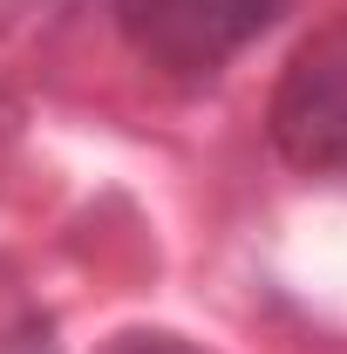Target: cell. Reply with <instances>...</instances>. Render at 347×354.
Masks as SVG:
<instances>
[{
    "label": "cell",
    "instance_id": "1",
    "mask_svg": "<svg viewBox=\"0 0 347 354\" xmlns=\"http://www.w3.org/2000/svg\"><path fill=\"white\" fill-rule=\"evenodd\" d=\"M265 136L293 171L347 177V14L293 48L265 109Z\"/></svg>",
    "mask_w": 347,
    "mask_h": 354
},
{
    "label": "cell",
    "instance_id": "2",
    "mask_svg": "<svg viewBox=\"0 0 347 354\" xmlns=\"http://www.w3.org/2000/svg\"><path fill=\"white\" fill-rule=\"evenodd\" d=\"M279 14L286 0H116L123 41L171 82H212Z\"/></svg>",
    "mask_w": 347,
    "mask_h": 354
},
{
    "label": "cell",
    "instance_id": "3",
    "mask_svg": "<svg viewBox=\"0 0 347 354\" xmlns=\"http://www.w3.org/2000/svg\"><path fill=\"white\" fill-rule=\"evenodd\" d=\"M95 354H212L198 348V341H184L171 327H130V334H116V341H102Z\"/></svg>",
    "mask_w": 347,
    "mask_h": 354
}]
</instances>
